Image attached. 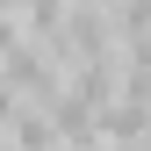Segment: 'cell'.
<instances>
[{
    "label": "cell",
    "instance_id": "6da1fadb",
    "mask_svg": "<svg viewBox=\"0 0 151 151\" xmlns=\"http://www.w3.org/2000/svg\"><path fill=\"white\" fill-rule=\"evenodd\" d=\"M7 144H14V151H58V129H50V115H43L36 101H22V115L7 122Z\"/></svg>",
    "mask_w": 151,
    "mask_h": 151
}]
</instances>
